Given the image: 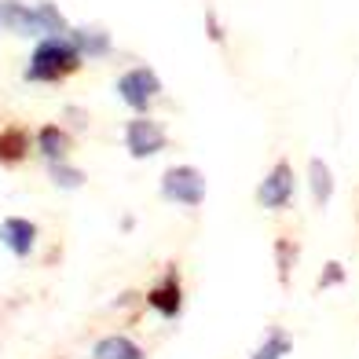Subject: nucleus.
<instances>
[{
	"label": "nucleus",
	"mask_w": 359,
	"mask_h": 359,
	"mask_svg": "<svg viewBox=\"0 0 359 359\" xmlns=\"http://www.w3.org/2000/svg\"><path fill=\"white\" fill-rule=\"evenodd\" d=\"M37 151H41L44 161H62L70 154V133L59 125H44L37 133Z\"/></svg>",
	"instance_id": "obj_10"
},
{
	"label": "nucleus",
	"mask_w": 359,
	"mask_h": 359,
	"mask_svg": "<svg viewBox=\"0 0 359 359\" xmlns=\"http://www.w3.org/2000/svg\"><path fill=\"white\" fill-rule=\"evenodd\" d=\"M293 194H297V180H293L290 161L271 165V172L257 184V205L260 209H290Z\"/></svg>",
	"instance_id": "obj_5"
},
{
	"label": "nucleus",
	"mask_w": 359,
	"mask_h": 359,
	"mask_svg": "<svg viewBox=\"0 0 359 359\" xmlns=\"http://www.w3.org/2000/svg\"><path fill=\"white\" fill-rule=\"evenodd\" d=\"M29 151V136L22 128H4L0 133V165H19Z\"/></svg>",
	"instance_id": "obj_13"
},
{
	"label": "nucleus",
	"mask_w": 359,
	"mask_h": 359,
	"mask_svg": "<svg viewBox=\"0 0 359 359\" xmlns=\"http://www.w3.org/2000/svg\"><path fill=\"white\" fill-rule=\"evenodd\" d=\"M158 191H161V198H165V202L194 209V205L205 202V191L209 187H205L202 169H194V165H172V169L161 172Z\"/></svg>",
	"instance_id": "obj_2"
},
{
	"label": "nucleus",
	"mask_w": 359,
	"mask_h": 359,
	"mask_svg": "<svg viewBox=\"0 0 359 359\" xmlns=\"http://www.w3.org/2000/svg\"><path fill=\"white\" fill-rule=\"evenodd\" d=\"M88 359H143V348L136 341H128L121 334H110V337H100Z\"/></svg>",
	"instance_id": "obj_11"
},
{
	"label": "nucleus",
	"mask_w": 359,
	"mask_h": 359,
	"mask_svg": "<svg viewBox=\"0 0 359 359\" xmlns=\"http://www.w3.org/2000/svg\"><path fill=\"white\" fill-rule=\"evenodd\" d=\"M0 29H4V19H0Z\"/></svg>",
	"instance_id": "obj_18"
},
{
	"label": "nucleus",
	"mask_w": 359,
	"mask_h": 359,
	"mask_svg": "<svg viewBox=\"0 0 359 359\" xmlns=\"http://www.w3.org/2000/svg\"><path fill=\"white\" fill-rule=\"evenodd\" d=\"M0 19H4V29L19 37H41L37 8L26 4V0H0Z\"/></svg>",
	"instance_id": "obj_8"
},
{
	"label": "nucleus",
	"mask_w": 359,
	"mask_h": 359,
	"mask_svg": "<svg viewBox=\"0 0 359 359\" xmlns=\"http://www.w3.org/2000/svg\"><path fill=\"white\" fill-rule=\"evenodd\" d=\"M48 180H52L59 191H77L88 176L81 172L77 165H67V158H62V161H48Z\"/></svg>",
	"instance_id": "obj_15"
},
{
	"label": "nucleus",
	"mask_w": 359,
	"mask_h": 359,
	"mask_svg": "<svg viewBox=\"0 0 359 359\" xmlns=\"http://www.w3.org/2000/svg\"><path fill=\"white\" fill-rule=\"evenodd\" d=\"M37 22H41V37L44 34H67V19H62V11L52 4V0H37Z\"/></svg>",
	"instance_id": "obj_16"
},
{
	"label": "nucleus",
	"mask_w": 359,
	"mask_h": 359,
	"mask_svg": "<svg viewBox=\"0 0 359 359\" xmlns=\"http://www.w3.org/2000/svg\"><path fill=\"white\" fill-rule=\"evenodd\" d=\"M345 283V268L337 264V260H330V264L323 268V275H319V286L326 290V286H341Z\"/></svg>",
	"instance_id": "obj_17"
},
{
	"label": "nucleus",
	"mask_w": 359,
	"mask_h": 359,
	"mask_svg": "<svg viewBox=\"0 0 359 359\" xmlns=\"http://www.w3.org/2000/svg\"><path fill=\"white\" fill-rule=\"evenodd\" d=\"M81 62H85V55L77 52L70 34H44V37H37L34 52H29L26 81L29 85H59V81H67Z\"/></svg>",
	"instance_id": "obj_1"
},
{
	"label": "nucleus",
	"mask_w": 359,
	"mask_h": 359,
	"mask_svg": "<svg viewBox=\"0 0 359 359\" xmlns=\"http://www.w3.org/2000/svg\"><path fill=\"white\" fill-rule=\"evenodd\" d=\"M70 41L77 44V52L85 59H107L114 52L110 34L100 29V26H77V29H70Z\"/></svg>",
	"instance_id": "obj_9"
},
{
	"label": "nucleus",
	"mask_w": 359,
	"mask_h": 359,
	"mask_svg": "<svg viewBox=\"0 0 359 359\" xmlns=\"http://www.w3.org/2000/svg\"><path fill=\"white\" fill-rule=\"evenodd\" d=\"M308 187H312V198L316 205H330L334 198V172L323 158H312L308 161Z\"/></svg>",
	"instance_id": "obj_12"
},
{
	"label": "nucleus",
	"mask_w": 359,
	"mask_h": 359,
	"mask_svg": "<svg viewBox=\"0 0 359 359\" xmlns=\"http://www.w3.org/2000/svg\"><path fill=\"white\" fill-rule=\"evenodd\" d=\"M147 304H151L161 319H180V312H184V286H180L176 268H169L165 279L147 293Z\"/></svg>",
	"instance_id": "obj_6"
},
{
	"label": "nucleus",
	"mask_w": 359,
	"mask_h": 359,
	"mask_svg": "<svg viewBox=\"0 0 359 359\" xmlns=\"http://www.w3.org/2000/svg\"><path fill=\"white\" fill-rule=\"evenodd\" d=\"M0 242L8 246V253L15 257H29L37 246V224L26 220V217H8L0 224Z\"/></svg>",
	"instance_id": "obj_7"
},
{
	"label": "nucleus",
	"mask_w": 359,
	"mask_h": 359,
	"mask_svg": "<svg viewBox=\"0 0 359 359\" xmlns=\"http://www.w3.org/2000/svg\"><path fill=\"white\" fill-rule=\"evenodd\" d=\"M290 352H293V337H290V330L275 326V330H268V337L253 348L250 359H283V355H290Z\"/></svg>",
	"instance_id": "obj_14"
},
{
	"label": "nucleus",
	"mask_w": 359,
	"mask_h": 359,
	"mask_svg": "<svg viewBox=\"0 0 359 359\" xmlns=\"http://www.w3.org/2000/svg\"><path fill=\"white\" fill-rule=\"evenodd\" d=\"M118 95L133 114H147L151 103L161 95V77L151 67H133L118 77Z\"/></svg>",
	"instance_id": "obj_3"
},
{
	"label": "nucleus",
	"mask_w": 359,
	"mask_h": 359,
	"mask_svg": "<svg viewBox=\"0 0 359 359\" xmlns=\"http://www.w3.org/2000/svg\"><path fill=\"white\" fill-rule=\"evenodd\" d=\"M169 147V136H165V128H161L158 121H151V118H133L125 125V151L133 154L136 161H143V158H154V154H161Z\"/></svg>",
	"instance_id": "obj_4"
}]
</instances>
